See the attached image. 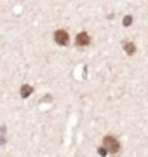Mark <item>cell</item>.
Instances as JSON below:
<instances>
[{"mask_svg": "<svg viewBox=\"0 0 148 157\" xmlns=\"http://www.w3.org/2000/svg\"><path fill=\"white\" fill-rule=\"evenodd\" d=\"M89 44V35L87 33H79L77 35V45H87Z\"/></svg>", "mask_w": 148, "mask_h": 157, "instance_id": "3", "label": "cell"}, {"mask_svg": "<svg viewBox=\"0 0 148 157\" xmlns=\"http://www.w3.org/2000/svg\"><path fill=\"white\" fill-rule=\"evenodd\" d=\"M125 52L132 54V52H134V45H132V44H125Z\"/></svg>", "mask_w": 148, "mask_h": 157, "instance_id": "5", "label": "cell"}, {"mask_svg": "<svg viewBox=\"0 0 148 157\" xmlns=\"http://www.w3.org/2000/svg\"><path fill=\"white\" fill-rule=\"evenodd\" d=\"M54 40H56L59 45H66L70 39H68V33H66L65 30H57L56 33H54Z\"/></svg>", "mask_w": 148, "mask_h": 157, "instance_id": "2", "label": "cell"}, {"mask_svg": "<svg viewBox=\"0 0 148 157\" xmlns=\"http://www.w3.org/2000/svg\"><path fill=\"white\" fill-rule=\"evenodd\" d=\"M30 93H31V87H30V86H23V89H21V96H23V98H26Z\"/></svg>", "mask_w": 148, "mask_h": 157, "instance_id": "4", "label": "cell"}, {"mask_svg": "<svg viewBox=\"0 0 148 157\" xmlns=\"http://www.w3.org/2000/svg\"><path fill=\"white\" fill-rule=\"evenodd\" d=\"M103 147H105V150H108V152H117L120 145H119V141L115 140L113 136H106L105 141H103Z\"/></svg>", "mask_w": 148, "mask_h": 157, "instance_id": "1", "label": "cell"}]
</instances>
